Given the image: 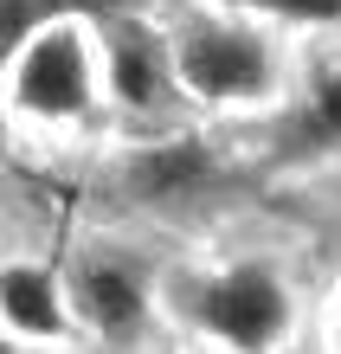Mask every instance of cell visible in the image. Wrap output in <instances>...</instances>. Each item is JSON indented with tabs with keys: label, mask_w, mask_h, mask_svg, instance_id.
<instances>
[{
	"label": "cell",
	"mask_w": 341,
	"mask_h": 354,
	"mask_svg": "<svg viewBox=\"0 0 341 354\" xmlns=\"http://www.w3.org/2000/svg\"><path fill=\"white\" fill-rule=\"evenodd\" d=\"M194 316H200L206 335L219 348H232V354H270L284 342V328H290V290H284V277H277L264 258H239V264H225L219 277L200 283Z\"/></svg>",
	"instance_id": "obj_1"
},
{
	"label": "cell",
	"mask_w": 341,
	"mask_h": 354,
	"mask_svg": "<svg viewBox=\"0 0 341 354\" xmlns=\"http://www.w3.org/2000/svg\"><path fill=\"white\" fill-rule=\"evenodd\" d=\"M174 84L200 103H258L277 84V58L264 46V32L251 26H194L174 39V58H167Z\"/></svg>",
	"instance_id": "obj_2"
},
{
	"label": "cell",
	"mask_w": 341,
	"mask_h": 354,
	"mask_svg": "<svg viewBox=\"0 0 341 354\" xmlns=\"http://www.w3.org/2000/svg\"><path fill=\"white\" fill-rule=\"evenodd\" d=\"M13 103L46 122H77L97 103V58L71 19H46L13 58Z\"/></svg>",
	"instance_id": "obj_3"
},
{
	"label": "cell",
	"mask_w": 341,
	"mask_h": 354,
	"mask_svg": "<svg viewBox=\"0 0 341 354\" xmlns=\"http://www.w3.org/2000/svg\"><path fill=\"white\" fill-rule=\"evenodd\" d=\"M65 303H71L91 328H103V335H129V328L142 322V309H148L136 270L116 264V258H84V264L71 270Z\"/></svg>",
	"instance_id": "obj_4"
},
{
	"label": "cell",
	"mask_w": 341,
	"mask_h": 354,
	"mask_svg": "<svg viewBox=\"0 0 341 354\" xmlns=\"http://www.w3.org/2000/svg\"><path fill=\"white\" fill-rule=\"evenodd\" d=\"M103 84L110 97H122L129 110H148L167 84V58H161V39H148L142 26L116 19L110 26V46H103Z\"/></svg>",
	"instance_id": "obj_5"
},
{
	"label": "cell",
	"mask_w": 341,
	"mask_h": 354,
	"mask_svg": "<svg viewBox=\"0 0 341 354\" xmlns=\"http://www.w3.org/2000/svg\"><path fill=\"white\" fill-rule=\"evenodd\" d=\"M0 316L19 335H65V283L46 264H7L0 270Z\"/></svg>",
	"instance_id": "obj_6"
},
{
	"label": "cell",
	"mask_w": 341,
	"mask_h": 354,
	"mask_svg": "<svg viewBox=\"0 0 341 354\" xmlns=\"http://www.w3.org/2000/svg\"><path fill=\"white\" fill-rule=\"evenodd\" d=\"M212 180V161L200 142H161V149H142L129 161V194L136 200H161V206H174L187 194H200V187Z\"/></svg>",
	"instance_id": "obj_7"
},
{
	"label": "cell",
	"mask_w": 341,
	"mask_h": 354,
	"mask_svg": "<svg viewBox=\"0 0 341 354\" xmlns=\"http://www.w3.org/2000/svg\"><path fill=\"white\" fill-rule=\"evenodd\" d=\"M290 149H341V71H329L322 84H315V97L303 103V116H296L290 129Z\"/></svg>",
	"instance_id": "obj_8"
},
{
	"label": "cell",
	"mask_w": 341,
	"mask_h": 354,
	"mask_svg": "<svg viewBox=\"0 0 341 354\" xmlns=\"http://www.w3.org/2000/svg\"><path fill=\"white\" fill-rule=\"evenodd\" d=\"M46 19H65V0H0V65H7Z\"/></svg>",
	"instance_id": "obj_9"
},
{
	"label": "cell",
	"mask_w": 341,
	"mask_h": 354,
	"mask_svg": "<svg viewBox=\"0 0 341 354\" xmlns=\"http://www.w3.org/2000/svg\"><path fill=\"white\" fill-rule=\"evenodd\" d=\"M232 7H251V13H277V19H341V0H232Z\"/></svg>",
	"instance_id": "obj_10"
},
{
	"label": "cell",
	"mask_w": 341,
	"mask_h": 354,
	"mask_svg": "<svg viewBox=\"0 0 341 354\" xmlns=\"http://www.w3.org/2000/svg\"><path fill=\"white\" fill-rule=\"evenodd\" d=\"M0 354H26V348H13V342H0Z\"/></svg>",
	"instance_id": "obj_11"
}]
</instances>
